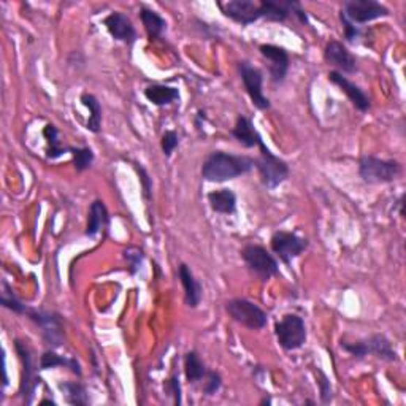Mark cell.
I'll return each instance as SVG.
<instances>
[{"mask_svg":"<svg viewBox=\"0 0 406 406\" xmlns=\"http://www.w3.org/2000/svg\"><path fill=\"white\" fill-rule=\"evenodd\" d=\"M254 167V159L246 156H235L224 151H213L202 165V176L206 181L223 183L245 175Z\"/></svg>","mask_w":406,"mask_h":406,"instance_id":"1","label":"cell"},{"mask_svg":"<svg viewBox=\"0 0 406 406\" xmlns=\"http://www.w3.org/2000/svg\"><path fill=\"white\" fill-rule=\"evenodd\" d=\"M402 173L397 160H384L375 156H362L359 160V175L368 184L391 183Z\"/></svg>","mask_w":406,"mask_h":406,"instance_id":"2","label":"cell"},{"mask_svg":"<svg viewBox=\"0 0 406 406\" xmlns=\"http://www.w3.org/2000/svg\"><path fill=\"white\" fill-rule=\"evenodd\" d=\"M260 156L254 160V167H257L260 179L264 186L270 189H275L284 179L289 176V167L283 159L276 158L271 151L265 146L264 142L259 143Z\"/></svg>","mask_w":406,"mask_h":406,"instance_id":"3","label":"cell"},{"mask_svg":"<svg viewBox=\"0 0 406 406\" xmlns=\"http://www.w3.org/2000/svg\"><path fill=\"white\" fill-rule=\"evenodd\" d=\"M341 347L357 359H362L365 356H368V354H375L376 357H379L382 361L387 362H396L398 359L397 352L392 349L391 341H389L384 335H373L371 338L357 341V343L341 341Z\"/></svg>","mask_w":406,"mask_h":406,"instance_id":"4","label":"cell"},{"mask_svg":"<svg viewBox=\"0 0 406 406\" xmlns=\"http://www.w3.org/2000/svg\"><path fill=\"white\" fill-rule=\"evenodd\" d=\"M275 333L278 343L286 351H295L305 345L306 326L305 321L297 315H286L276 324Z\"/></svg>","mask_w":406,"mask_h":406,"instance_id":"5","label":"cell"},{"mask_svg":"<svg viewBox=\"0 0 406 406\" xmlns=\"http://www.w3.org/2000/svg\"><path fill=\"white\" fill-rule=\"evenodd\" d=\"M229 316L235 322L251 330H260L266 326V315L256 303L246 299H234L225 303Z\"/></svg>","mask_w":406,"mask_h":406,"instance_id":"6","label":"cell"},{"mask_svg":"<svg viewBox=\"0 0 406 406\" xmlns=\"http://www.w3.org/2000/svg\"><path fill=\"white\" fill-rule=\"evenodd\" d=\"M241 257L245 260L249 270L254 271L260 280H269V278L280 273V265L276 259L266 251L265 248L257 245H248L243 248Z\"/></svg>","mask_w":406,"mask_h":406,"instance_id":"7","label":"cell"},{"mask_svg":"<svg viewBox=\"0 0 406 406\" xmlns=\"http://www.w3.org/2000/svg\"><path fill=\"white\" fill-rule=\"evenodd\" d=\"M341 16L351 24H365V22L389 16V10L375 0H349L341 10Z\"/></svg>","mask_w":406,"mask_h":406,"instance_id":"8","label":"cell"},{"mask_svg":"<svg viewBox=\"0 0 406 406\" xmlns=\"http://www.w3.org/2000/svg\"><path fill=\"white\" fill-rule=\"evenodd\" d=\"M239 70L240 77L243 80V84H245V89L248 92V96L251 97V100L256 108L259 110H269L270 108V100L264 96L262 91V72L259 68L253 67L251 63L243 61L239 63Z\"/></svg>","mask_w":406,"mask_h":406,"instance_id":"9","label":"cell"},{"mask_svg":"<svg viewBox=\"0 0 406 406\" xmlns=\"http://www.w3.org/2000/svg\"><path fill=\"white\" fill-rule=\"evenodd\" d=\"M270 243L273 253L278 254V257L286 265L291 264L292 259L299 257L305 251L306 246H308V241L305 239H300L299 235L292 234V232H276L271 236Z\"/></svg>","mask_w":406,"mask_h":406,"instance_id":"10","label":"cell"},{"mask_svg":"<svg viewBox=\"0 0 406 406\" xmlns=\"http://www.w3.org/2000/svg\"><path fill=\"white\" fill-rule=\"evenodd\" d=\"M15 347H16V352H18V356H20V361L22 363L20 393H21L22 400H24V403L31 405L32 398H33V392H36V387L38 384V382L36 381V376H33L31 351H29V347L20 340L15 341Z\"/></svg>","mask_w":406,"mask_h":406,"instance_id":"11","label":"cell"},{"mask_svg":"<svg viewBox=\"0 0 406 406\" xmlns=\"http://www.w3.org/2000/svg\"><path fill=\"white\" fill-rule=\"evenodd\" d=\"M219 7L227 18L240 22L243 26L253 24L254 21L262 18L260 3H254L253 0H234V2L219 3Z\"/></svg>","mask_w":406,"mask_h":406,"instance_id":"12","label":"cell"},{"mask_svg":"<svg viewBox=\"0 0 406 406\" xmlns=\"http://www.w3.org/2000/svg\"><path fill=\"white\" fill-rule=\"evenodd\" d=\"M27 315L31 316L33 322H37L38 326L42 327L46 343L51 345L53 347L62 345L63 333H62L59 315H56V313H48V311H37V310H29Z\"/></svg>","mask_w":406,"mask_h":406,"instance_id":"13","label":"cell"},{"mask_svg":"<svg viewBox=\"0 0 406 406\" xmlns=\"http://www.w3.org/2000/svg\"><path fill=\"white\" fill-rule=\"evenodd\" d=\"M260 53L270 62V75L271 81L276 84H280L286 78L289 72V54L287 51L276 45H260Z\"/></svg>","mask_w":406,"mask_h":406,"instance_id":"14","label":"cell"},{"mask_svg":"<svg viewBox=\"0 0 406 406\" xmlns=\"http://www.w3.org/2000/svg\"><path fill=\"white\" fill-rule=\"evenodd\" d=\"M105 26L114 40H119V42H124L127 45L135 43L137 31L129 16L119 13V11H114V13L107 16Z\"/></svg>","mask_w":406,"mask_h":406,"instance_id":"15","label":"cell"},{"mask_svg":"<svg viewBox=\"0 0 406 406\" xmlns=\"http://www.w3.org/2000/svg\"><path fill=\"white\" fill-rule=\"evenodd\" d=\"M324 57L329 63L340 68L345 73H354L357 70V62L349 51H347L340 42H329L324 50Z\"/></svg>","mask_w":406,"mask_h":406,"instance_id":"16","label":"cell"},{"mask_svg":"<svg viewBox=\"0 0 406 406\" xmlns=\"http://www.w3.org/2000/svg\"><path fill=\"white\" fill-rule=\"evenodd\" d=\"M329 80L335 83L336 86H340L341 91H345V94L349 97V100L354 103V107L361 112H367L370 108V98L365 92L359 88L357 84L351 83L349 80L343 77L340 72H330L329 73Z\"/></svg>","mask_w":406,"mask_h":406,"instance_id":"17","label":"cell"},{"mask_svg":"<svg viewBox=\"0 0 406 406\" xmlns=\"http://www.w3.org/2000/svg\"><path fill=\"white\" fill-rule=\"evenodd\" d=\"M178 276L181 280V284L184 287V299L186 303L190 308H197L202 300V286L200 283L195 280L193 271L189 270V266L186 264H181L178 269Z\"/></svg>","mask_w":406,"mask_h":406,"instance_id":"18","label":"cell"},{"mask_svg":"<svg viewBox=\"0 0 406 406\" xmlns=\"http://www.w3.org/2000/svg\"><path fill=\"white\" fill-rule=\"evenodd\" d=\"M232 135L236 138V142H240L246 148L259 146V143L264 142L262 137L259 135V132L254 129L251 121L245 118V116H239L236 118V124L232 129Z\"/></svg>","mask_w":406,"mask_h":406,"instance_id":"19","label":"cell"},{"mask_svg":"<svg viewBox=\"0 0 406 406\" xmlns=\"http://www.w3.org/2000/svg\"><path fill=\"white\" fill-rule=\"evenodd\" d=\"M110 223L108 210L105 203L102 200H94L91 203L89 208V216H88V225H86V235L96 236L102 227H105Z\"/></svg>","mask_w":406,"mask_h":406,"instance_id":"20","label":"cell"},{"mask_svg":"<svg viewBox=\"0 0 406 406\" xmlns=\"http://www.w3.org/2000/svg\"><path fill=\"white\" fill-rule=\"evenodd\" d=\"M208 202L213 211L232 214L236 210V195L230 189H219L208 194Z\"/></svg>","mask_w":406,"mask_h":406,"instance_id":"21","label":"cell"},{"mask_svg":"<svg viewBox=\"0 0 406 406\" xmlns=\"http://www.w3.org/2000/svg\"><path fill=\"white\" fill-rule=\"evenodd\" d=\"M144 96H146L148 100L151 103H154V105L164 107V105H168V103L178 100L179 91L176 88H172V86L153 84L144 89Z\"/></svg>","mask_w":406,"mask_h":406,"instance_id":"22","label":"cell"},{"mask_svg":"<svg viewBox=\"0 0 406 406\" xmlns=\"http://www.w3.org/2000/svg\"><path fill=\"white\" fill-rule=\"evenodd\" d=\"M262 18L269 21H286L292 13V2H275V0H262L260 2Z\"/></svg>","mask_w":406,"mask_h":406,"instance_id":"23","label":"cell"},{"mask_svg":"<svg viewBox=\"0 0 406 406\" xmlns=\"http://www.w3.org/2000/svg\"><path fill=\"white\" fill-rule=\"evenodd\" d=\"M140 18L143 21V26L146 29L149 38H159L167 29V22L162 18L159 13H156L154 10L142 8Z\"/></svg>","mask_w":406,"mask_h":406,"instance_id":"24","label":"cell"},{"mask_svg":"<svg viewBox=\"0 0 406 406\" xmlns=\"http://www.w3.org/2000/svg\"><path fill=\"white\" fill-rule=\"evenodd\" d=\"M184 368H186V378H188L189 382H193V384L199 382L202 378H205L208 373L205 363L202 362V359L195 351H190L186 354Z\"/></svg>","mask_w":406,"mask_h":406,"instance_id":"25","label":"cell"},{"mask_svg":"<svg viewBox=\"0 0 406 406\" xmlns=\"http://www.w3.org/2000/svg\"><path fill=\"white\" fill-rule=\"evenodd\" d=\"M59 365H63V367H68L73 373H77L78 376L81 375V367L77 359H66L56 354L54 351H46L42 359H40V370H48V368H54L59 367Z\"/></svg>","mask_w":406,"mask_h":406,"instance_id":"26","label":"cell"},{"mask_svg":"<svg viewBox=\"0 0 406 406\" xmlns=\"http://www.w3.org/2000/svg\"><path fill=\"white\" fill-rule=\"evenodd\" d=\"M81 102H83L84 107L89 108L91 116L88 121V130L98 133L100 132V126H102V105L100 102L92 94H83L81 96Z\"/></svg>","mask_w":406,"mask_h":406,"instance_id":"27","label":"cell"},{"mask_svg":"<svg viewBox=\"0 0 406 406\" xmlns=\"http://www.w3.org/2000/svg\"><path fill=\"white\" fill-rule=\"evenodd\" d=\"M43 135L46 137V140H48V151H46V158L48 159H57V158H61L62 154H66L70 151V148L62 146L61 144L59 133H57V129L53 124H48L45 127Z\"/></svg>","mask_w":406,"mask_h":406,"instance_id":"28","label":"cell"},{"mask_svg":"<svg viewBox=\"0 0 406 406\" xmlns=\"http://www.w3.org/2000/svg\"><path fill=\"white\" fill-rule=\"evenodd\" d=\"M61 391L66 393L67 402L70 405H88L89 398H88V392H86L84 386L78 384V382H63V384H59Z\"/></svg>","mask_w":406,"mask_h":406,"instance_id":"29","label":"cell"},{"mask_svg":"<svg viewBox=\"0 0 406 406\" xmlns=\"http://www.w3.org/2000/svg\"><path fill=\"white\" fill-rule=\"evenodd\" d=\"M2 286H3V292H2V299H0V303H2L5 308L18 313V315H27L29 313L27 306L22 305V301L16 297L13 289L8 286V283L3 281Z\"/></svg>","mask_w":406,"mask_h":406,"instance_id":"30","label":"cell"},{"mask_svg":"<svg viewBox=\"0 0 406 406\" xmlns=\"http://www.w3.org/2000/svg\"><path fill=\"white\" fill-rule=\"evenodd\" d=\"M70 153L73 154V164L77 172L88 170L94 162V153L89 148H70Z\"/></svg>","mask_w":406,"mask_h":406,"instance_id":"31","label":"cell"},{"mask_svg":"<svg viewBox=\"0 0 406 406\" xmlns=\"http://www.w3.org/2000/svg\"><path fill=\"white\" fill-rule=\"evenodd\" d=\"M123 256L127 260V265H129V270L132 275H135L138 270H140V266L143 264V259H144V254L140 248L137 246H129L126 248L123 251Z\"/></svg>","mask_w":406,"mask_h":406,"instance_id":"32","label":"cell"},{"mask_svg":"<svg viewBox=\"0 0 406 406\" xmlns=\"http://www.w3.org/2000/svg\"><path fill=\"white\" fill-rule=\"evenodd\" d=\"M160 146H162V151H164V154L167 156V158H168V156H172L173 151H175L176 146H178V135H176V132L167 130L164 133V137H162Z\"/></svg>","mask_w":406,"mask_h":406,"instance_id":"33","label":"cell"},{"mask_svg":"<svg viewBox=\"0 0 406 406\" xmlns=\"http://www.w3.org/2000/svg\"><path fill=\"white\" fill-rule=\"evenodd\" d=\"M223 381H221V376L216 371H208L206 373V384L203 387V392L206 393V396H214L219 391V387H221Z\"/></svg>","mask_w":406,"mask_h":406,"instance_id":"34","label":"cell"},{"mask_svg":"<svg viewBox=\"0 0 406 406\" xmlns=\"http://www.w3.org/2000/svg\"><path fill=\"white\" fill-rule=\"evenodd\" d=\"M317 382H319V387H321L322 403H329L333 397V392H332V386H330L329 378L322 373V371H319V381Z\"/></svg>","mask_w":406,"mask_h":406,"instance_id":"35","label":"cell"},{"mask_svg":"<svg viewBox=\"0 0 406 406\" xmlns=\"http://www.w3.org/2000/svg\"><path fill=\"white\" fill-rule=\"evenodd\" d=\"M165 391L167 392H170L173 397H175V403L179 405L181 403V386H179V379H178V376H172L170 379H168L165 382Z\"/></svg>","mask_w":406,"mask_h":406,"instance_id":"36","label":"cell"},{"mask_svg":"<svg viewBox=\"0 0 406 406\" xmlns=\"http://www.w3.org/2000/svg\"><path fill=\"white\" fill-rule=\"evenodd\" d=\"M341 22H343V26H345V37H346L347 42L356 43V40L359 38V36H361L359 29L354 24H351L349 21H347L346 18H343V16H341Z\"/></svg>","mask_w":406,"mask_h":406,"instance_id":"37","label":"cell"},{"mask_svg":"<svg viewBox=\"0 0 406 406\" xmlns=\"http://www.w3.org/2000/svg\"><path fill=\"white\" fill-rule=\"evenodd\" d=\"M137 170H138V173H140V178H142V181H143V195H144V199H149V195H151V181H149V178H148V175H146V172L143 170V168L140 167L138 168L137 167Z\"/></svg>","mask_w":406,"mask_h":406,"instance_id":"38","label":"cell"}]
</instances>
